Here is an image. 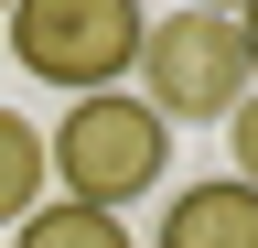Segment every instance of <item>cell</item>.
I'll list each match as a JSON object with an SVG mask.
<instances>
[{
	"label": "cell",
	"instance_id": "6da1fadb",
	"mask_svg": "<svg viewBox=\"0 0 258 248\" xmlns=\"http://www.w3.org/2000/svg\"><path fill=\"white\" fill-rule=\"evenodd\" d=\"M43 162H54V183L76 205H108L118 216V205H140L151 183L172 173V119H161L151 97H118L108 86V97H76L43 130Z\"/></svg>",
	"mask_w": 258,
	"mask_h": 248
},
{
	"label": "cell",
	"instance_id": "7a4b0ae2",
	"mask_svg": "<svg viewBox=\"0 0 258 248\" xmlns=\"http://www.w3.org/2000/svg\"><path fill=\"white\" fill-rule=\"evenodd\" d=\"M151 11L140 0H11V65L64 97H108L118 76H140Z\"/></svg>",
	"mask_w": 258,
	"mask_h": 248
},
{
	"label": "cell",
	"instance_id": "3957f363",
	"mask_svg": "<svg viewBox=\"0 0 258 248\" xmlns=\"http://www.w3.org/2000/svg\"><path fill=\"white\" fill-rule=\"evenodd\" d=\"M247 33H237V11H172V22H151V43H140V97L172 119H237L247 108Z\"/></svg>",
	"mask_w": 258,
	"mask_h": 248
},
{
	"label": "cell",
	"instance_id": "277c9868",
	"mask_svg": "<svg viewBox=\"0 0 258 248\" xmlns=\"http://www.w3.org/2000/svg\"><path fill=\"white\" fill-rule=\"evenodd\" d=\"M151 248H258V183H183Z\"/></svg>",
	"mask_w": 258,
	"mask_h": 248
},
{
	"label": "cell",
	"instance_id": "5b68a950",
	"mask_svg": "<svg viewBox=\"0 0 258 248\" xmlns=\"http://www.w3.org/2000/svg\"><path fill=\"white\" fill-rule=\"evenodd\" d=\"M11 248H140V237H129L108 205H76V194H54V205H32L22 227H11Z\"/></svg>",
	"mask_w": 258,
	"mask_h": 248
},
{
	"label": "cell",
	"instance_id": "8992f818",
	"mask_svg": "<svg viewBox=\"0 0 258 248\" xmlns=\"http://www.w3.org/2000/svg\"><path fill=\"white\" fill-rule=\"evenodd\" d=\"M43 183H54V162H43V130H32L22 108H0V227H22V216L43 205Z\"/></svg>",
	"mask_w": 258,
	"mask_h": 248
},
{
	"label": "cell",
	"instance_id": "52a82bcc",
	"mask_svg": "<svg viewBox=\"0 0 258 248\" xmlns=\"http://www.w3.org/2000/svg\"><path fill=\"white\" fill-rule=\"evenodd\" d=\"M226 151H237V183H258V97L226 119Z\"/></svg>",
	"mask_w": 258,
	"mask_h": 248
},
{
	"label": "cell",
	"instance_id": "ba28073f",
	"mask_svg": "<svg viewBox=\"0 0 258 248\" xmlns=\"http://www.w3.org/2000/svg\"><path fill=\"white\" fill-rule=\"evenodd\" d=\"M237 33H247V76H258V0H247V11H237Z\"/></svg>",
	"mask_w": 258,
	"mask_h": 248
},
{
	"label": "cell",
	"instance_id": "9c48e42d",
	"mask_svg": "<svg viewBox=\"0 0 258 248\" xmlns=\"http://www.w3.org/2000/svg\"><path fill=\"white\" fill-rule=\"evenodd\" d=\"M194 11H247V0H194Z\"/></svg>",
	"mask_w": 258,
	"mask_h": 248
},
{
	"label": "cell",
	"instance_id": "30bf717a",
	"mask_svg": "<svg viewBox=\"0 0 258 248\" xmlns=\"http://www.w3.org/2000/svg\"><path fill=\"white\" fill-rule=\"evenodd\" d=\"M0 11H11V0H0Z\"/></svg>",
	"mask_w": 258,
	"mask_h": 248
}]
</instances>
